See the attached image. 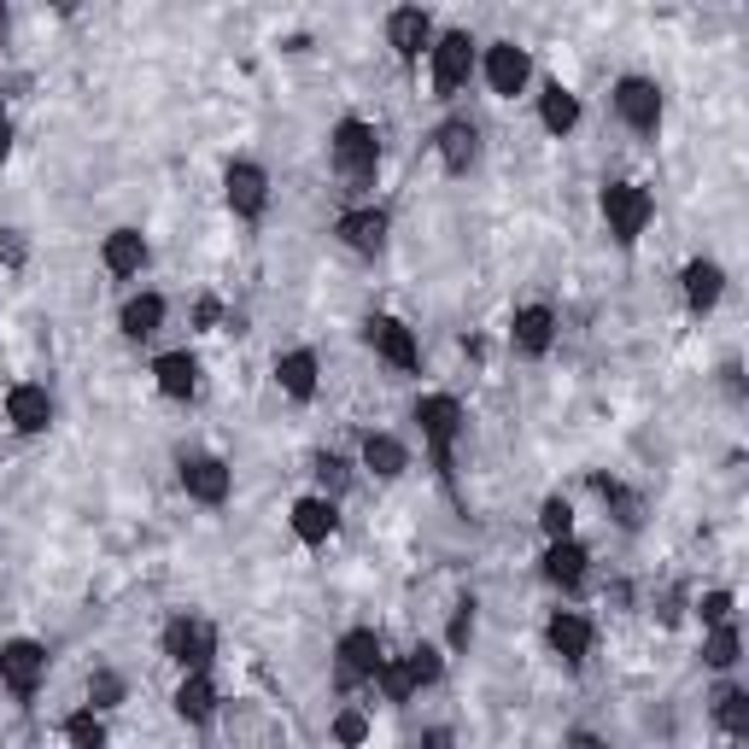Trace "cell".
Returning <instances> with one entry per match:
<instances>
[{"label":"cell","mask_w":749,"mask_h":749,"mask_svg":"<svg viewBox=\"0 0 749 749\" xmlns=\"http://www.w3.org/2000/svg\"><path fill=\"white\" fill-rule=\"evenodd\" d=\"M474 76V41L469 30H451L433 41V94L451 100V94H463V82Z\"/></svg>","instance_id":"4"},{"label":"cell","mask_w":749,"mask_h":749,"mask_svg":"<svg viewBox=\"0 0 749 749\" xmlns=\"http://www.w3.org/2000/svg\"><path fill=\"white\" fill-rule=\"evenodd\" d=\"M545 638H551V650H556L562 661H586V650H592V620L574 615V609H562V615H551Z\"/></svg>","instance_id":"16"},{"label":"cell","mask_w":749,"mask_h":749,"mask_svg":"<svg viewBox=\"0 0 749 749\" xmlns=\"http://www.w3.org/2000/svg\"><path fill=\"white\" fill-rule=\"evenodd\" d=\"M363 738H369V715H363V709H340V715H335V743L358 749Z\"/></svg>","instance_id":"34"},{"label":"cell","mask_w":749,"mask_h":749,"mask_svg":"<svg viewBox=\"0 0 749 749\" xmlns=\"http://www.w3.org/2000/svg\"><path fill=\"white\" fill-rule=\"evenodd\" d=\"M538 117H545V130H551V135H568L574 123H579V100H574L568 89H562V82H551V89L538 94Z\"/></svg>","instance_id":"27"},{"label":"cell","mask_w":749,"mask_h":749,"mask_svg":"<svg viewBox=\"0 0 749 749\" xmlns=\"http://www.w3.org/2000/svg\"><path fill=\"white\" fill-rule=\"evenodd\" d=\"M415 422H422L428 445H433V463L451 474V445H456V433H463V410H456V399H445V392H428V399L415 404Z\"/></svg>","instance_id":"5"},{"label":"cell","mask_w":749,"mask_h":749,"mask_svg":"<svg viewBox=\"0 0 749 749\" xmlns=\"http://www.w3.org/2000/svg\"><path fill=\"white\" fill-rule=\"evenodd\" d=\"M702 620H709V627H726V620H732V592H709V597H702Z\"/></svg>","instance_id":"37"},{"label":"cell","mask_w":749,"mask_h":749,"mask_svg":"<svg viewBox=\"0 0 749 749\" xmlns=\"http://www.w3.org/2000/svg\"><path fill=\"white\" fill-rule=\"evenodd\" d=\"M164 656H171L182 674H205L212 656H217V633L205 627V620H194V615H176L171 627H164Z\"/></svg>","instance_id":"2"},{"label":"cell","mask_w":749,"mask_h":749,"mask_svg":"<svg viewBox=\"0 0 749 749\" xmlns=\"http://www.w3.org/2000/svg\"><path fill=\"white\" fill-rule=\"evenodd\" d=\"M568 749H603L597 732H568Z\"/></svg>","instance_id":"41"},{"label":"cell","mask_w":749,"mask_h":749,"mask_svg":"<svg viewBox=\"0 0 749 749\" xmlns=\"http://www.w3.org/2000/svg\"><path fill=\"white\" fill-rule=\"evenodd\" d=\"M422 749H451V732H445V726H433V732L422 738Z\"/></svg>","instance_id":"42"},{"label":"cell","mask_w":749,"mask_h":749,"mask_svg":"<svg viewBox=\"0 0 749 749\" xmlns=\"http://www.w3.org/2000/svg\"><path fill=\"white\" fill-rule=\"evenodd\" d=\"M538 527H545L551 538H574V510H568V497H545V510H538Z\"/></svg>","instance_id":"33"},{"label":"cell","mask_w":749,"mask_h":749,"mask_svg":"<svg viewBox=\"0 0 749 749\" xmlns=\"http://www.w3.org/2000/svg\"><path fill=\"white\" fill-rule=\"evenodd\" d=\"M223 317V310H217V299H199V328H212Z\"/></svg>","instance_id":"43"},{"label":"cell","mask_w":749,"mask_h":749,"mask_svg":"<svg viewBox=\"0 0 749 749\" xmlns=\"http://www.w3.org/2000/svg\"><path fill=\"white\" fill-rule=\"evenodd\" d=\"M41 674H48V650L35 638H7L0 644V679H7L12 697H35Z\"/></svg>","instance_id":"7"},{"label":"cell","mask_w":749,"mask_h":749,"mask_svg":"<svg viewBox=\"0 0 749 749\" xmlns=\"http://www.w3.org/2000/svg\"><path fill=\"white\" fill-rule=\"evenodd\" d=\"M212 709H217L212 679H205V674H182V685H176V715H182L187 726H199V720H212Z\"/></svg>","instance_id":"24"},{"label":"cell","mask_w":749,"mask_h":749,"mask_svg":"<svg viewBox=\"0 0 749 749\" xmlns=\"http://www.w3.org/2000/svg\"><path fill=\"white\" fill-rule=\"evenodd\" d=\"M369 346L381 351L392 369H404V374L422 369V346H415V335H410L399 317H374V322H369Z\"/></svg>","instance_id":"10"},{"label":"cell","mask_w":749,"mask_h":749,"mask_svg":"<svg viewBox=\"0 0 749 749\" xmlns=\"http://www.w3.org/2000/svg\"><path fill=\"white\" fill-rule=\"evenodd\" d=\"M7 422L18 428V433H41L53 422V399H48V387H35V381H24V387H12L7 392Z\"/></svg>","instance_id":"13"},{"label":"cell","mask_w":749,"mask_h":749,"mask_svg":"<svg viewBox=\"0 0 749 749\" xmlns=\"http://www.w3.org/2000/svg\"><path fill=\"white\" fill-rule=\"evenodd\" d=\"M223 194H228V212H235V217H258L269 205V176L258 171V164H228Z\"/></svg>","instance_id":"11"},{"label":"cell","mask_w":749,"mask_h":749,"mask_svg":"<svg viewBox=\"0 0 749 749\" xmlns=\"http://www.w3.org/2000/svg\"><path fill=\"white\" fill-rule=\"evenodd\" d=\"M387 41L399 48V59H415L433 41V18L422 7H399V12L387 18Z\"/></svg>","instance_id":"15"},{"label":"cell","mask_w":749,"mask_h":749,"mask_svg":"<svg viewBox=\"0 0 749 749\" xmlns=\"http://www.w3.org/2000/svg\"><path fill=\"white\" fill-rule=\"evenodd\" d=\"M702 661H709V668H732V661H738V627H732V620L709 633V644H702Z\"/></svg>","instance_id":"31"},{"label":"cell","mask_w":749,"mask_h":749,"mask_svg":"<svg viewBox=\"0 0 749 749\" xmlns=\"http://www.w3.org/2000/svg\"><path fill=\"white\" fill-rule=\"evenodd\" d=\"M65 743H71V749H106V726H100V715H94V709L71 715V720H65Z\"/></svg>","instance_id":"30"},{"label":"cell","mask_w":749,"mask_h":749,"mask_svg":"<svg viewBox=\"0 0 749 749\" xmlns=\"http://www.w3.org/2000/svg\"><path fill=\"white\" fill-rule=\"evenodd\" d=\"M615 112L633 123L638 135H656V123H661V89L650 76H620L615 82Z\"/></svg>","instance_id":"8"},{"label":"cell","mask_w":749,"mask_h":749,"mask_svg":"<svg viewBox=\"0 0 749 749\" xmlns=\"http://www.w3.org/2000/svg\"><path fill=\"white\" fill-rule=\"evenodd\" d=\"M586 545H574V538H551V551H545V579L562 592H574L579 579H586Z\"/></svg>","instance_id":"19"},{"label":"cell","mask_w":749,"mask_h":749,"mask_svg":"<svg viewBox=\"0 0 749 749\" xmlns=\"http://www.w3.org/2000/svg\"><path fill=\"white\" fill-rule=\"evenodd\" d=\"M89 702H94V709H117V702H123V679L100 668V674L89 679Z\"/></svg>","instance_id":"36"},{"label":"cell","mask_w":749,"mask_h":749,"mask_svg":"<svg viewBox=\"0 0 749 749\" xmlns=\"http://www.w3.org/2000/svg\"><path fill=\"white\" fill-rule=\"evenodd\" d=\"M469 638H474V603L451 615V650H469Z\"/></svg>","instance_id":"38"},{"label":"cell","mask_w":749,"mask_h":749,"mask_svg":"<svg viewBox=\"0 0 749 749\" xmlns=\"http://www.w3.org/2000/svg\"><path fill=\"white\" fill-rule=\"evenodd\" d=\"M182 486H187V497H199V504H223L228 486H235V474H228L223 456H187V463H182Z\"/></svg>","instance_id":"12"},{"label":"cell","mask_w":749,"mask_h":749,"mask_svg":"<svg viewBox=\"0 0 749 749\" xmlns=\"http://www.w3.org/2000/svg\"><path fill=\"white\" fill-rule=\"evenodd\" d=\"M12 158V130H7V117H0V164Z\"/></svg>","instance_id":"44"},{"label":"cell","mask_w":749,"mask_h":749,"mask_svg":"<svg viewBox=\"0 0 749 749\" xmlns=\"http://www.w3.org/2000/svg\"><path fill=\"white\" fill-rule=\"evenodd\" d=\"M317 474H322V486H328V492H340V486H346V463H340V456H322Z\"/></svg>","instance_id":"39"},{"label":"cell","mask_w":749,"mask_h":749,"mask_svg":"<svg viewBox=\"0 0 749 749\" xmlns=\"http://www.w3.org/2000/svg\"><path fill=\"white\" fill-rule=\"evenodd\" d=\"M158 322H164V299L158 294H141V299L123 305V335H130V340L158 335Z\"/></svg>","instance_id":"28"},{"label":"cell","mask_w":749,"mask_h":749,"mask_svg":"<svg viewBox=\"0 0 749 749\" xmlns=\"http://www.w3.org/2000/svg\"><path fill=\"white\" fill-rule=\"evenodd\" d=\"M726 294V269L709 264V258H691L685 264V299H691V310H715Z\"/></svg>","instance_id":"20"},{"label":"cell","mask_w":749,"mask_h":749,"mask_svg":"<svg viewBox=\"0 0 749 749\" xmlns=\"http://www.w3.org/2000/svg\"><path fill=\"white\" fill-rule=\"evenodd\" d=\"M404 674H410V685H433L440 679V650H433V644H415L404 656Z\"/></svg>","instance_id":"32"},{"label":"cell","mask_w":749,"mask_h":749,"mask_svg":"<svg viewBox=\"0 0 749 749\" xmlns=\"http://www.w3.org/2000/svg\"><path fill=\"white\" fill-rule=\"evenodd\" d=\"M527 76H533L527 48H515V41H492V53H486V82H492V94L515 100V94L527 89Z\"/></svg>","instance_id":"9"},{"label":"cell","mask_w":749,"mask_h":749,"mask_svg":"<svg viewBox=\"0 0 749 749\" xmlns=\"http://www.w3.org/2000/svg\"><path fill=\"white\" fill-rule=\"evenodd\" d=\"M100 258H106L112 276H141V264H147V240H141L135 228H112L106 246H100Z\"/></svg>","instance_id":"21"},{"label":"cell","mask_w":749,"mask_h":749,"mask_svg":"<svg viewBox=\"0 0 749 749\" xmlns=\"http://www.w3.org/2000/svg\"><path fill=\"white\" fill-rule=\"evenodd\" d=\"M374 679H381L387 702H410V691H415L410 674H404V661H381V674H374Z\"/></svg>","instance_id":"35"},{"label":"cell","mask_w":749,"mask_h":749,"mask_svg":"<svg viewBox=\"0 0 749 749\" xmlns=\"http://www.w3.org/2000/svg\"><path fill=\"white\" fill-rule=\"evenodd\" d=\"M510 340H515V351H527V358H545L551 340H556V317L545 305H522L510 322Z\"/></svg>","instance_id":"14"},{"label":"cell","mask_w":749,"mask_h":749,"mask_svg":"<svg viewBox=\"0 0 749 749\" xmlns=\"http://www.w3.org/2000/svg\"><path fill=\"white\" fill-rule=\"evenodd\" d=\"M715 720H720L732 738H749V691H738V685H726V691L715 697Z\"/></svg>","instance_id":"29"},{"label":"cell","mask_w":749,"mask_h":749,"mask_svg":"<svg viewBox=\"0 0 749 749\" xmlns=\"http://www.w3.org/2000/svg\"><path fill=\"white\" fill-rule=\"evenodd\" d=\"M0 258H7L12 269L24 264V235H18V228H7V235H0Z\"/></svg>","instance_id":"40"},{"label":"cell","mask_w":749,"mask_h":749,"mask_svg":"<svg viewBox=\"0 0 749 749\" xmlns=\"http://www.w3.org/2000/svg\"><path fill=\"white\" fill-rule=\"evenodd\" d=\"M603 217H609V235L620 246H633L644 235V223H650V194L633 182H609L603 187Z\"/></svg>","instance_id":"3"},{"label":"cell","mask_w":749,"mask_h":749,"mask_svg":"<svg viewBox=\"0 0 749 749\" xmlns=\"http://www.w3.org/2000/svg\"><path fill=\"white\" fill-rule=\"evenodd\" d=\"M340 240L351 253H381L387 246V212H374V205H358V212L340 217Z\"/></svg>","instance_id":"17"},{"label":"cell","mask_w":749,"mask_h":749,"mask_svg":"<svg viewBox=\"0 0 749 749\" xmlns=\"http://www.w3.org/2000/svg\"><path fill=\"white\" fill-rule=\"evenodd\" d=\"M153 374H158V392H164V399H187V392L199 387V363L187 358V351H164V358L153 363Z\"/></svg>","instance_id":"22"},{"label":"cell","mask_w":749,"mask_h":749,"mask_svg":"<svg viewBox=\"0 0 749 749\" xmlns=\"http://www.w3.org/2000/svg\"><path fill=\"white\" fill-rule=\"evenodd\" d=\"M335 527H340L335 497H299V504H294V533L305 538V545H328Z\"/></svg>","instance_id":"18"},{"label":"cell","mask_w":749,"mask_h":749,"mask_svg":"<svg viewBox=\"0 0 749 749\" xmlns=\"http://www.w3.org/2000/svg\"><path fill=\"white\" fill-rule=\"evenodd\" d=\"M363 463L381 474V481H399V474L410 469V451L392 440V433H369V440H363Z\"/></svg>","instance_id":"26"},{"label":"cell","mask_w":749,"mask_h":749,"mask_svg":"<svg viewBox=\"0 0 749 749\" xmlns=\"http://www.w3.org/2000/svg\"><path fill=\"white\" fill-rule=\"evenodd\" d=\"M328 153H335L340 176L351 187H369L374 171H381V135H374V123H363V117H340L335 135H328Z\"/></svg>","instance_id":"1"},{"label":"cell","mask_w":749,"mask_h":749,"mask_svg":"<svg viewBox=\"0 0 749 749\" xmlns=\"http://www.w3.org/2000/svg\"><path fill=\"white\" fill-rule=\"evenodd\" d=\"M381 638H374L369 627H358V633H346L340 644H335V679H340V691H351V685H363V679H374L381 674Z\"/></svg>","instance_id":"6"},{"label":"cell","mask_w":749,"mask_h":749,"mask_svg":"<svg viewBox=\"0 0 749 749\" xmlns=\"http://www.w3.org/2000/svg\"><path fill=\"white\" fill-rule=\"evenodd\" d=\"M474 147H481V135H474L469 117L440 123V158H445V171H469V164H474Z\"/></svg>","instance_id":"23"},{"label":"cell","mask_w":749,"mask_h":749,"mask_svg":"<svg viewBox=\"0 0 749 749\" xmlns=\"http://www.w3.org/2000/svg\"><path fill=\"white\" fill-rule=\"evenodd\" d=\"M276 381L287 399H310L317 392V358L310 351H287V358H276Z\"/></svg>","instance_id":"25"}]
</instances>
